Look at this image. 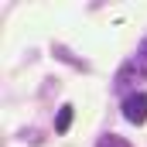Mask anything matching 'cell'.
I'll use <instances>...</instances> for the list:
<instances>
[{"label":"cell","instance_id":"7a4b0ae2","mask_svg":"<svg viewBox=\"0 0 147 147\" xmlns=\"http://www.w3.org/2000/svg\"><path fill=\"white\" fill-rule=\"evenodd\" d=\"M134 79H147V34H144V41H140V48H137V55L120 69V86L123 82H134Z\"/></svg>","mask_w":147,"mask_h":147},{"label":"cell","instance_id":"277c9868","mask_svg":"<svg viewBox=\"0 0 147 147\" xmlns=\"http://www.w3.org/2000/svg\"><path fill=\"white\" fill-rule=\"evenodd\" d=\"M96 147H134L130 140H123L120 134H103L99 140H96Z\"/></svg>","mask_w":147,"mask_h":147},{"label":"cell","instance_id":"6da1fadb","mask_svg":"<svg viewBox=\"0 0 147 147\" xmlns=\"http://www.w3.org/2000/svg\"><path fill=\"white\" fill-rule=\"evenodd\" d=\"M120 110H123V116L130 120V123H144L147 120V89H137V92H127L123 99H120Z\"/></svg>","mask_w":147,"mask_h":147},{"label":"cell","instance_id":"3957f363","mask_svg":"<svg viewBox=\"0 0 147 147\" xmlns=\"http://www.w3.org/2000/svg\"><path fill=\"white\" fill-rule=\"evenodd\" d=\"M72 120H75V110L72 106H62V110H58V120H55V130H58V134H69Z\"/></svg>","mask_w":147,"mask_h":147}]
</instances>
